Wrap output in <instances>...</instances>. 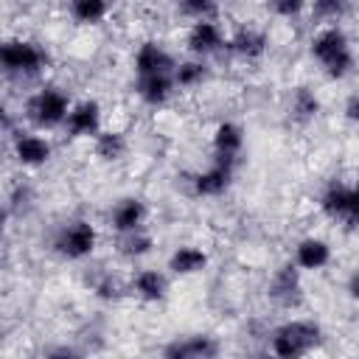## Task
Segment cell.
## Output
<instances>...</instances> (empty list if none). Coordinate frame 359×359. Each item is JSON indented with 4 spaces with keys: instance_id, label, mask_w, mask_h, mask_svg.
<instances>
[{
    "instance_id": "32",
    "label": "cell",
    "mask_w": 359,
    "mask_h": 359,
    "mask_svg": "<svg viewBox=\"0 0 359 359\" xmlns=\"http://www.w3.org/2000/svg\"><path fill=\"white\" fill-rule=\"evenodd\" d=\"M252 359H275L272 353H258V356H252Z\"/></svg>"
},
{
    "instance_id": "28",
    "label": "cell",
    "mask_w": 359,
    "mask_h": 359,
    "mask_svg": "<svg viewBox=\"0 0 359 359\" xmlns=\"http://www.w3.org/2000/svg\"><path fill=\"white\" fill-rule=\"evenodd\" d=\"M269 11H272L275 17L292 20V17H300V14L306 11V6H303L300 0H275V3L269 6Z\"/></svg>"
},
{
    "instance_id": "13",
    "label": "cell",
    "mask_w": 359,
    "mask_h": 359,
    "mask_svg": "<svg viewBox=\"0 0 359 359\" xmlns=\"http://www.w3.org/2000/svg\"><path fill=\"white\" fill-rule=\"evenodd\" d=\"M146 202L140 196H123L115 202L112 213H109V224L118 236H126V233H137L143 230V222H146Z\"/></svg>"
},
{
    "instance_id": "27",
    "label": "cell",
    "mask_w": 359,
    "mask_h": 359,
    "mask_svg": "<svg viewBox=\"0 0 359 359\" xmlns=\"http://www.w3.org/2000/svg\"><path fill=\"white\" fill-rule=\"evenodd\" d=\"M93 292H95V297H101V300H118V297L123 294V286L107 272V275H101V278L93 283Z\"/></svg>"
},
{
    "instance_id": "26",
    "label": "cell",
    "mask_w": 359,
    "mask_h": 359,
    "mask_svg": "<svg viewBox=\"0 0 359 359\" xmlns=\"http://www.w3.org/2000/svg\"><path fill=\"white\" fill-rule=\"evenodd\" d=\"M311 14L320 20V22H328V25H337V20L345 14V6L337 3V0H317L311 6Z\"/></svg>"
},
{
    "instance_id": "17",
    "label": "cell",
    "mask_w": 359,
    "mask_h": 359,
    "mask_svg": "<svg viewBox=\"0 0 359 359\" xmlns=\"http://www.w3.org/2000/svg\"><path fill=\"white\" fill-rule=\"evenodd\" d=\"M208 266V252L196 244H180L171 255H168V269L180 278H188V275H199L202 269Z\"/></svg>"
},
{
    "instance_id": "31",
    "label": "cell",
    "mask_w": 359,
    "mask_h": 359,
    "mask_svg": "<svg viewBox=\"0 0 359 359\" xmlns=\"http://www.w3.org/2000/svg\"><path fill=\"white\" fill-rule=\"evenodd\" d=\"M348 294L359 303V266L351 272V278H348Z\"/></svg>"
},
{
    "instance_id": "4",
    "label": "cell",
    "mask_w": 359,
    "mask_h": 359,
    "mask_svg": "<svg viewBox=\"0 0 359 359\" xmlns=\"http://www.w3.org/2000/svg\"><path fill=\"white\" fill-rule=\"evenodd\" d=\"M73 104H70V95L59 87H39L36 93H31L25 98V118L36 126V129H56V126H65L67 115H70Z\"/></svg>"
},
{
    "instance_id": "20",
    "label": "cell",
    "mask_w": 359,
    "mask_h": 359,
    "mask_svg": "<svg viewBox=\"0 0 359 359\" xmlns=\"http://www.w3.org/2000/svg\"><path fill=\"white\" fill-rule=\"evenodd\" d=\"M289 115L297 123H309L320 115V98L311 87H294L289 98Z\"/></svg>"
},
{
    "instance_id": "30",
    "label": "cell",
    "mask_w": 359,
    "mask_h": 359,
    "mask_svg": "<svg viewBox=\"0 0 359 359\" xmlns=\"http://www.w3.org/2000/svg\"><path fill=\"white\" fill-rule=\"evenodd\" d=\"M345 118L351 121V123H359V93H353V95H348V101H345Z\"/></svg>"
},
{
    "instance_id": "14",
    "label": "cell",
    "mask_w": 359,
    "mask_h": 359,
    "mask_svg": "<svg viewBox=\"0 0 359 359\" xmlns=\"http://www.w3.org/2000/svg\"><path fill=\"white\" fill-rule=\"evenodd\" d=\"M300 272H320L331 264V244L320 236H306L297 241L294 247V261H292Z\"/></svg>"
},
{
    "instance_id": "21",
    "label": "cell",
    "mask_w": 359,
    "mask_h": 359,
    "mask_svg": "<svg viewBox=\"0 0 359 359\" xmlns=\"http://www.w3.org/2000/svg\"><path fill=\"white\" fill-rule=\"evenodd\" d=\"M126 149H129L126 137H123L121 132H115V129H101V132L93 137V151H95V157L104 160V163H118V160L126 154Z\"/></svg>"
},
{
    "instance_id": "29",
    "label": "cell",
    "mask_w": 359,
    "mask_h": 359,
    "mask_svg": "<svg viewBox=\"0 0 359 359\" xmlns=\"http://www.w3.org/2000/svg\"><path fill=\"white\" fill-rule=\"evenodd\" d=\"M42 359H84L76 348H67V345H59V348H50Z\"/></svg>"
},
{
    "instance_id": "12",
    "label": "cell",
    "mask_w": 359,
    "mask_h": 359,
    "mask_svg": "<svg viewBox=\"0 0 359 359\" xmlns=\"http://www.w3.org/2000/svg\"><path fill=\"white\" fill-rule=\"evenodd\" d=\"M65 132L70 137H95L101 132V104L93 98L73 104V109L65 121Z\"/></svg>"
},
{
    "instance_id": "5",
    "label": "cell",
    "mask_w": 359,
    "mask_h": 359,
    "mask_svg": "<svg viewBox=\"0 0 359 359\" xmlns=\"http://www.w3.org/2000/svg\"><path fill=\"white\" fill-rule=\"evenodd\" d=\"M95 247H98V230L87 219L65 222L53 233V250L67 261H84L95 252Z\"/></svg>"
},
{
    "instance_id": "22",
    "label": "cell",
    "mask_w": 359,
    "mask_h": 359,
    "mask_svg": "<svg viewBox=\"0 0 359 359\" xmlns=\"http://www.w3.org/2000/svg\"><path fill=\"white\" fill-rule=\"evenodd\" d=\"M208 79V65H205V59H185V62H177V67H174V84L177 87H182V90H194V87H199L202 81Z\"/></svg>"
},
{
    "instance_id": "19",
    "label": "cell",
    "mask_w": 359,
    "mask_h": 359,
    "mask_svg": "<svg viewBox=\"0 0 359 359\" xmlns=\"http://www.w3.org/2000/svg\"><path fill=\"white\" fill-rule=\"evenodd\" d=\"M132 292L143 303H160V300H165L168 278L160 269H137L132 278Z\"/></svg>"
},
{
    "instance_id": "24",
    "label": "cell",
    "mask_w": 359,
    "mask_h": 359,
    "mask_svg": "<svg viewBox=\"0 0 359 359\" xmlns=\"http://www.w3.org/2000/svg\"><path fill=\"white\" fill-rule=\"evenodd\" d=\"M151 247H154V238H151L146 230L118 236V252H121L123 258H143V255L151 252Z\"/></svg>"
},
{
    "instance_id": "9",
    "label": "cell",
    "mask_w": 359,
    "mask_h": 359,
    "mask_svg": "<svg viewBox=\"0 0 359 359\" xmlns=\"http://www.w3.org/2000/svg\"><path fill=\"white\" fill-rule=\"evenodd\" d=\"M185 45L196 59H205V56L227 48V36L216 20H199V22H191V28L185 34Z\"/></svg>"
},
{
    "instance_id": "16",
    "label": "cell",
    "mask_w": 359,
    "mask_h": 359,
    "mask_svg": "<svg viewBox=\"0 0 359 359\" xmlns=\"http://www.w3.org/2000/svg\"><path fill=\"white\" fill-rule=\"evenodd\" d=\"M174 73H157V76H137L135 93L149 107H163L174 95Z\"/></svg>"
},
{
    "instance_id": "10",
    "label": "cell",
    "mask_w": 359,
    "mask_h": 359,
    "mask_svg": "<svg viewBox=\"0 0 359 359\" xmlns=\"http://www.w3.org/2000/svg\"><path fill=\"white\" fill-rule=\"evenodd\" d=\"M11 154L20 165L25 168H39L50 160L53 154V146L48 137L36 135V132H17L14 140H11Z\"/></svg>"
},
{
    "instance_id": "2",
    "label": "cell",
    "mask_w": 359,
    "mask_h": 359,
    "mask_svg": "<svg viewBox=\"0 0 359 359\" xmlns=\"http://www.w3.org/2000/svg\"><path fill=\"white\" fill-rule=\"evenodd\" d=\"M323 345V328L314 320H286L269 334V353L275 359H303Z\"/></svg>"
},
{
    "instance_id": "3",
    "label": "cell",
    "mask_w": 359,
    "mask_h": 359,
    "mask_svg": "<svg viewBox=\"0 0 359 359\" xmlns=\"http://www.w3.org/2000/svg\"><path fill=\"white\" fill-rule=\"evenodd\" d=\"M48 50L34 39L11 36L0 45V65L11 79H34L48 67Z\"/></svg>"
},
{
    "instance_id": "18",
    "label": "cell",
    "mask_w": 359,
    "mask_h": 359,
    "mask_svg": "<svg viewBox=\"0 0 359 359\" xmlns=\"http://www.w3.org/2000/svg\"><path fill=\"white\" fill-rule=\"evenodd\" d=\"M210 143H213V154L216 157L236 160L241 154V149H244V129L238 123H233V121H222V123H216Z\"/></svg>"
},
{
    "instance_id": "11",
    "label": "cell",
    "mask_w": 359,
    "mask_h": 359,
    "mask_svg": "<svg viewBox=\"0 0 359 359\" xmlns=\"http://www.w3.org/2000/svg\"><path fill=\"white\" fill-rule=\"evenodd\" d=\"M132 65H135V73H137V76H157V73H174L177 59H174L160 42L146 39V42L137 45Z\"/></svg>"
},
{
    "instance_id": "23",
    "label": "cell",
    "mask_w": 359,
    "mask_h": 359,
    "mask_svg": "<svg viewBox=\"0 0 359 359\" xmlns=\"http://www.w3.org/2000/svg\"><path fill=\"white\" fill-rule=\"evenodd\" d=\"M67 14L79 22V25H95L101 20H107L109 6L104 0H73L67 6Z\"/></svg>"
},
{
    "instance_id": "8",
    "label": "cell",
    "mask_w": 359,
    "mask_h": 359,
    "mask_svg": "<svg viewBox=\"0 0 359 359\" xmlns=\"http://www.w3.org/2000/svg\"><path fill=\"white\" fill-rule=\"evenodd\" d=\"M222 351V342L213 334H188L180 339H171L163 348V359H216Z\"/></svg>"
},
{
    "instance_id": "7",
    "label": "cell",
    "mask_w": 359,
    "mask_h": 359,
    "mask_svg": "<svg viewBox=\"0 0 359 359\" xmlns=\"http://www.w3.org/2000/svg\"><path fill=\"white\" fill-rule=\"evenodd\" d=\"M233 174H236V160L213 154V163L205 171H196L191 177V188L196 196H222L230 188Z\"/></svg>"
},
{
    "instance_id": "25",
    "label": "cell",
    "mask_w": 359,
    "mask_h": 359,
    "mask_svg": "<svg viewBox=\"0 0 359 359\" xmlns=\"http://www.w3.org/2000/svg\"><path fill=\"white\" fill-rule=\"evenodd\" d=\"M177 11H180L185 20L199 22V20H216L219 6H216V3H210V0H185V3H180V6H177Z\"/></svg>"
},
{
    "instance_id": "15",
    "label": "cell",
    "mask_w": 359,
    "mask_h": 359,
    "mask_svg": "<svg viewBox=\"0 0 359 359\" xmlns=\"http://www.w3.org/2000/svg\"><path fill=\"white\" fill-rule=\"evenodd\" d=\"M266 45H269V36L255 28V25H241L236 28L230 36H227V48L238 56V59H247V62H255L266 53Z\"/></svg>"
},
{
    "instance_id": "1",
    "label": "cell",
    "mask_w": 359,
    "mask_h": 359,
    "mask_svg": "<svg viewBox=\"0 0 359 359\" xmlns=\"http://www.w3.org/2000/svg\"><path fill=\"white\" fill-rule=\"evenodd\" d=\"M309 53L317 59V65L323 67V73L328 79H345L353 70V50L348 42V34L339 25H323L311 42H309Z\"/></svg>"
},
{
    "instance_id": "6",
    "label": "cell",
    "mask_w": 359,
    "mask_h": 359,
    "mask_svg": "<svg viewBox=\"0 0 359 359\" xmlns=\"http://www.w3.org/2000/svg\"><path fill=\"white\" fill-rule=\"evenodd\" d=\"M266 297L278 309H297L303 300V283H300V269L294 264H283L280 269L272 272L266 283Z\"/></svg>"
}]
</instances>
